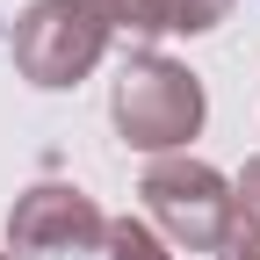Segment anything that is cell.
<instances>
[{"label": "cell", "instance_id": "1", "mask_svg": "<svg viewBox=\"0 0 260 260\" xmlns=\"http://www.w3.org/2000/svg\"><path fill=\"white\" fill-rule=\"evenodd\" d=\"M109 116H116L130 152H181L195 130H203V80H195L188 65L145 51V58L123 65V80L109 94Z\"/></svg>", "mask_w": 260, "mask_h": 260}, {"label": "cell", "instance_id": "2", "mask_svg": "<svg viewBox=\"0 0 260 260\" xmlns=\"http://www.w3.org/2000/svg\"><path fill=\"white\" fill-rule=\"evenodd\" d=\"M116 29L102 22V8L94 0H37V8H22L15 15V73L29 87H80L94 65H102Z\"/></svg>", "mask_w": 260, "mask_h": 260}, {"label": "cell", "instance_id": "3", "mask_svg": "<svg viewBox=\"0 0 260 260\" xmlns=\"http://www.w3.org/2000/svg\"><path fill=\"white\" fill-rule=\"evenodd\" d=\"M138 195H145L152 224H159L174 246H188V253H224V239L239 232L232 181H224L217 167H203V159H188V152L152 159L145 181H138Z\"/></svg>", "mask_w": 260, "mask_h": 260}, {"label": "cell", "instance_id": "4", "mask_svg": "<svg viewBox=\"0 0 260 260\" xmlns=\"http://www.w3.org/2000/svg\"><path fill=\"white\" fill-rule=\"evenodd\" d=\"M87 246H109V217L94 210V195L65 188V181H37L8 210V253H87Z\"/></svg>", "mask_w": 260, "mask_h": 260}, {"label": "cell", "instance_id": "5", "mask_svg": "<svg viewBox=\"0 0 260 260\" xmlns=\"http://www.w3.org/2000/svg\"><path fill=\"white\" fill-rule=\"evenodd\" d=\"M109 29L130 37H203L232 15V0H94Z\"/></svg>", "mask_w": 260, "mask_h": 260}, {"label": "cell", "instance_id": "6", "mask_svg": "<svg viewBox=\"0 0 260 260\" xmlns=\"http://www.w3.org/2000/svg\"><path fill=\"white\" fill-rule=\"evenodd\" d=\"M109 260H174V253H167V239H159L152 224L116 217V224H109Z\"/></svg>", "mask_w": 260, "mask_h": 260}, {"label": "cell", "instance_id": "7", "mask_svg": "<svg viewBox=\"0 0 260 260\" xmlns=\"http://www.w3.org/2000/svg\"><path fill=\"white\" fill-rule=\"evenodd\" d=\"M232 210H239V232L260 239V159H246V174L232 181Z\"/></svg>", "mask_w": 260, "mask_h": 260}, {"label": "cell", "instance_id": "8", "mask_svg": "<svg viewBox=\"0 0 260 260\" xmlns=\"http://www.w3.org/2000/svg\"><path fill=\"white\" fill-rule=\"evenodd\" d=\"M217 260H260V239L253 232H232V239H224V253Z\"/></svg>", "mask_w": 260, "mask_h": 260}, {"label": "cell", "instance_id": "9", "mask_svg": "<svg viewBox=\"0 0 260 260\" xmlns=\"http://www.w3.org/2000/svg\"><path fill=\"white\" fill-rule=\"evenodd\" d=\"M0 260H15V253H0Z\"/></svg>", "mask_w": 260, "mask_h": 260}]
</instances>
